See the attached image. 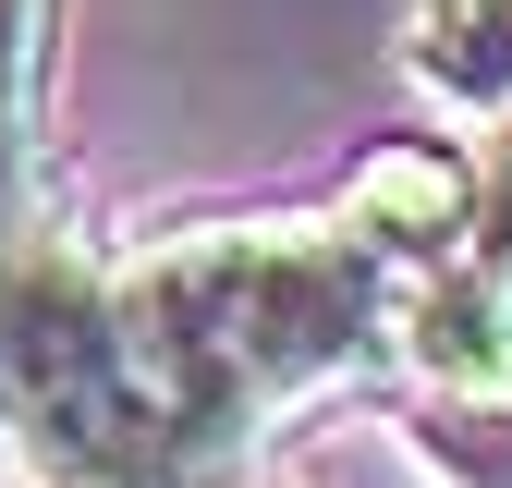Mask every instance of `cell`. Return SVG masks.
Returning a JSON list of instances; mask_svg holds the SVG:
<instances>
[{"label": "cell", "mask_w": 512, "mask_h": 488, "mask_svg": "<svg viewBox=\"0 0 512 488\" xmlns=\"http://www.w3.org/2000/svg\"><path fill=\"white\" fill-rule=\"evenodd\" d=\"M110 269H122V318H135L147 379L171 391L183 440L220 488L244 476V452L269 427H293L305 403H330L342 379H366L391 354V293H403L330 208L196 220Z\"/></svg>", "instance_id": "6da1fadb"}, {"label": "cell", "mask_w": 512, "mask_h": 488, "mask_svg": "<svg viewBox=\"0 0 512 488\" xmlns=\"http://www.w3.org/2000/svg\"><path fill=\"white\" fill-rule=\"evenodd\" d=\"M0 403L37 488H220L135 354L122 269L61 220L0 244Z\"/></svg>", "instance_id": "7a4b0ae2"}, {"label": "cell", "mask_w": 512, "mask_h": 488, "mask_svg": "<svg viewBox=\"0 0 512 488\" xmlns=\"http://www.w3.org/2000/svg\"><path fill=\"white\" fill-rule=\"evenodd\" d=\"M391 366L452 415H512V257L464 244L391 293Z\"/></svg>", "instance_id": "3957f363"}, {"label": "cell", "mask_w": 512, "mask_h": 488, "mask_svg": "<svg viewBox=\"0 0 512 488\" xmlns=\"http://www.w3.org/2000/svg\"><path fill=\"white\" fill-rule=\"evenodd\" d=\"M330 220H342L391 281H415V269H439V257H464V244H476V147L378 135V147L342 171Z\"/></svg>", "instance_id": "277c9868"}, {"label": "cell", "mask_w": 512, "mask_h": 488, "mask_svg": "<svg viewBox=\"0 0 512 488\" xmlns=\"http://www.w3.org/2000/svg\"><path fill=\"white\" fill-rule=\"evenodd\" d=\"M403 74L452 122L512 110V0H403Z\"/></svg>", "instance_id": "5b68a950"}, {"label": "cell", "mask_w": 512, "mask_h": 488, "mask_svg": "<svg viewBox=\"0 0 512 488\" xmlns=\"http://www.w3.org/2000/svg\"><path fill=\"white\" fill-rule=\"evenodd\" d=\"M49 61H61V0H0V110L49 122Z\"/></svg>", "instance_id": "8992f818"}, {"label": "cell", "mask_w": 512, "mask_h": 488, "mask_svg": "<svg viewBox=\"0 0 512 488\" xmlns=\"http://www.w3.org/2000/svg\"><path fill=\"white\" fill-rule=\"evenodd\" d=\"M49 220V196H37V110H0V244H25Z\"/></svg>", "instance_id": "52a82bcc"}, {"label": "cell", "mask_w": 512, "mask_h": 488, "mask_svg": "<svg viewBox=\"0 0 512 488\" xmlns=\"http://www.w3.org/2000/svg\"><path fill=\"white\" fill-rule=\"evenodd\" d=\"M476 244L512 257V110L476 122Z\"/></svg>", "instance_id": "ba28073f"}, {"label": "cell", "mask_w": 512, "mask_h": 488, "mask_svg": "<svg viewBox=\"0 0 512 488\" xmlns=\"http://www.w3.org/2000/svg\"><path fill=\"white\" fill-rule=\"evenodd\" d=\"M0 476H13V403H0Z\"/></svg>", "instance_id": "9c48e42d"}]
</instances>
